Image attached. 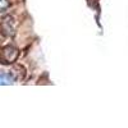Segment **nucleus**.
I'll use <instances>...</instances> for the list:
<instances>
[{
    "label": "nucleus",
    "mask_w": 128,
    "mask_h": 128,
    "mask_svg": "<svg viewBox=\"0 0 128 128\" xmlns=\"http://www.w3.org/2000/svg\"><path fill=\"white\" fill-rule=\"evenodd\" d=\"M0 56H2V59L4 60L3 63H12L18 56V50L16 48H13V46H6V48H4L2 50Z\"/></svg>",
    "instance_id": "1"
},
{
    "label": "nucleus",
    "mask_w": 128,
    "mask_h": 128,
    "mask_svg": "<svg viewBox=\"0 0 128 128\" xmlns=\"http://www.w3.org/2000/svg\"><path fill=\"white\" fill-rule=\"evenodd\" d=\"M10 6V3L9 0H0V13H4L9 9Z\"/></svg>",
    "instance_id": "2"
}]
</instances>
